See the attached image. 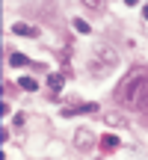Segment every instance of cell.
<instances>
[{
  "label": "cell",
  "mask_w": 148,
  "mask_h": 160,
  "mask_svg": "<svg viewBox=\"0 0 148 160\" xmlns=\"http://www.w3.org/2000/svg\"><path fill=\"white\" fill-rule=\"evenodd\" d=\"M74 145H77V151H89L92 145H98L95 133L89 131V128H77V133H74Z\"/></svg>",
  "instance_id": "2"
},
{
  "label": "cell",
  "mask_w": 148,
  "mask_h": 160,
  "mask_svg": "<svg viewBox=\"0 0 148 160\" xmlns=\"http://www.w3.org/2000/svg\"><path fill=\"white\" fill-rule=\"evenodd\" d=\"M9 113H12V104L3 101V104H0V116H9Z\"/></svg>",
  "instance_id": "14"
},
{
  "label": "cell",
  "mask_w": 148,
  "mask_h": 160,
  "mask_svg": "<svg viewBox=\"0 0 148 160\" xmlns=\"http://www.w3.org/2000/svg\"><path fill=\"white\" fill-rule=\"evenodd\" d=\"M95 53H98L95 59H104L110 68H116V65H119V51H116V48H110V45H98Z\"/></svg>",
  "instance_id": "5"
},
{
  "label": "cell",
  "mask_w": 148,
  "mask_h": 160,
  "mask_svg": "<svg viewBox=\"0 0 148 160\" xmlns=\"http://www.w3.org/2000/svg\"><path fill=\"white\" fill-rule=\"evenodd\" d=\"M116 101L121 110H145L148 107V71L136 68L116 89Z\"/></svg>",
  "instance_id": "1"
},
{
  "label": "cell",
  "mask_w": 148,
  "mask_h": 160,
  "mask_svg": "<svg viewBox=\"0 0 148 160\" xmlns=\"http://www.w3.org/2000/svg\"><path fill=\"white\" fill-rule=\"evenodd\" d=\"M101 122H104V125H110V128H127V119H125V113H116V110L104 113V116H101Z\"/></svg>",
  "instance_id": "7"
},
{
  "label": "cell",
  "mask_w": 148,
  "mask_h": 160,
  "mask_svg": "<svg viewBox=\"0 0 148 160\" xmlns=\"http://www.w3.org/2000/svg\"><path fill=\"white\" fill-rule=\"evenodd\" d=\"M119 145H121V139L116 137V133H101V139H98V148H101V154H113Z\"/></svg>",
  "instance_id": "6"
},
{
  "label": "cell",
  "mask_w": 148,
  "mask_h": 160,
  "mask_svg": "<svg viewBox=\"0 0 148 160\" xmlns=\"http://www.w3.org/2000/svg\"><path fill=\"white\" fill-rule=\"evenodd\" d=\"M12 122H15V128H24V122H27V119H24V113H15V119H12Z\"/></svg>",
  "instance_id": "15"
},
{
  "label": "cell",
  "mask_w": 148,
  "mask_h": 160,
  "mask_svg": "<svg viewBox=\"0 0 148 160\" xmlns=\"http://www.w3.org/2000/svg\"><path fill=\"white\" fill-rule=\"evenodd\" d=\"M142 18H145V21H148V3L142 6Z\"/></svg>",
  "instance_id": "16"
},
{
  "label": "cell",
  "mask_w": 148,
  "mask_h": 160,
  "mask_svg": "<svg viewBox=\"0 0 148 160\" xmlns=\"http://www.w3.org/2000/svg\"><path fill=\"white\" fill-rule=\"evenodd\" d=\"M9 65H15V68H24V65H27V57H24V53H12V57H9Z\"/></svg>",
  "instance_id": "12"
},
{
  "label": "cell",
  "mask_w": 148,
  "mask_h": 160,
  "mask_svg": "<svg viewBox=\"0 0 148 160\" xmlns=\"http://www.w3.org/2000/svg\"><path fill=\"white\" fill-rule=\"evenodd\" d=\"M86 9H92V12H98V15H101V12H104V3H95V0H86Z\"/></svg>",
  "instance_id": "13"
},
{
  "label": "cell",
  "mask_w": 148,
  "mask_h": 160,
  "mask_svg": "<svg viewBox=\"0 0 148 160\" xmlns=\"http://www.w3.org/2000/svg\"><path fill=\"white\" fill-rule=\"evenodd\" d=\"M71 27L77 30L80 36H86V33H92V27H89V21H83V18H74V21H71Z\"/></svg>",
  "instance_id": "11"
},
{
  "label": "cell",
  "mask_w": 148,
  "mask_h": 160,
  "mask_svg": "<svg viewBox=\"0 0 148 160\" xmlns=\"http://www.w3.org/2000/svg\"><path fill=\"white\" fill-rule=\"evenodd\" d=\"M39 80H36V77H18V89H21V92H36V89H39Z\"/></svg>",
  "instance_id": "9"
},
{
  "label": "cell",
  "mask_w": 148,
  "mask_h": 160,
  "mask_svg": "<svg viewBox=\"0 0 148 160\" xmlns=\"http://www.w3.org/2000/svg\"><path fill=\"white\" fill-rule=\"evenodd\" d=\"M59 113H62L65 119H68V116H86V113H98V104H95V101H86V104L77 101L74 107H62Z\"/></svg>",
  "instance_id": "3"
},
{
  "label": "cell",
  "mask_w": 148,
  "mask_h": 160,
  "mask_svg": "<svg viewBox=\"0 0 148 160\" xmlns=\"http://www.w3.org/2000/svg\"><path fill=\"white\" fill-rule=\"evenodd\" d=\"M89 71H92L95 77H107V74H110V65H101L98 59H89Z\"/></svg>",
  "instance_id": "10"
},
{
  "label": "cell",
  "mask_w": 148,
  "mask_h": 160,
  "mask_svg": "<svg viewBox=\"0 0 148 160\" xmlns=\"http://www.w3.org/2000/svg\"><path fill=\"white\" fill-rule=\"evenodd\" d=\"M45 86H47V89L53 92V95H57V92H59V89L65 86V74H53V71H51V74L45 77Z\"/></svg>",
  "instance_id": "8"
},
{
  "label": "cell",
  "mask_w": 148,
  "mask_h": 160,
  "mask_svg": "<svg viewBox=\"0 0 148 160\" xmlns=\"http://www.w3.org/2000/svg\"><path fill=\"white\" fill-rule=\"evenodd\" d=\"M12 33H15V36H21V39H39V36H42V30L36 27V24L15 21V24H12Z\"/></svg>",
  "instance_id": "4"
}]
</instances>
